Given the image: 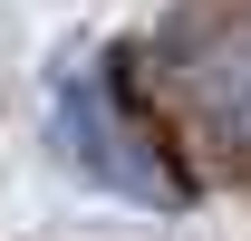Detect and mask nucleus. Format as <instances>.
<instances>
[{"label": "nucleus", "mask_w": 251, "mask_h": 241, "mask_svg": "<svg viewBox=\"0 0 251 241\" xmlns=\"http://www.w3.org/2000/svg\"><path fill=\"white\" fill-rule=\"evenodd\" d=\"M49 135H58V154H68L87 183L126 193V203H174V164H164L155 145H135V116L116 106L106 68H77V77L58 87V106H49Z\"/></svg>", "instance_id": "f257e3e1"}, {"label": "nucleus", "mask_w": 251, "mask_h": 241, "mask_svg": "<svg viewBox=\"0 0 251 241\" xmlns=\"http://www.w3.org/2000/svg\"><path fill=\"white\" fill-rule=\"evenodd\" d=\"M184 77H193V106H203L232 145H251V29H222Z\"/></svg>", "instance_id": "f03ea898"}]
</instances>
